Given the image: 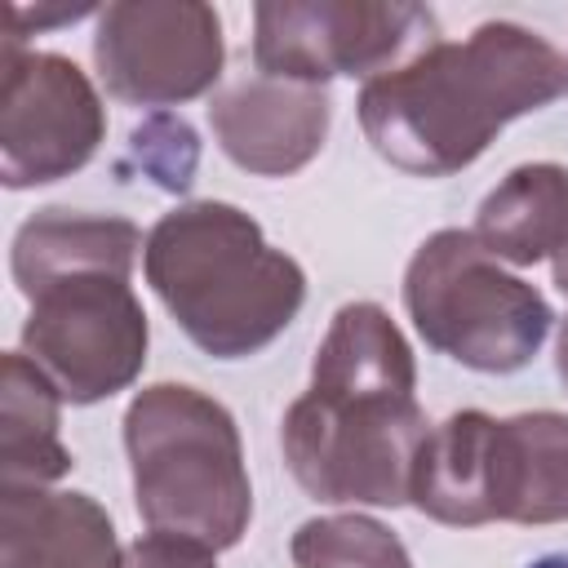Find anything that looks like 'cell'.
I'll return each mask as SVG.
<instances>
[{
	"mask_svg": "<svg viewBox=\"0 0 568 568\" xmlns=\"http://www.w3.org/2000/svg\"><path fill=\"white\" fill-rule=\"evenodd\" d=\"M142 231L115 213L40 209L13 235V284L27 297L22 355L67 404L133 386L146 364V311L129 284Z\"/></svg>",
	"mask_w": 568,
	"mask_h": 568,
	"instance_id": "3957f363",
	"label": "cell"
},
{
	"mask_svg": "<svg viewBox=\"0 0 568 568\" xmlns=\"http://www.w3.org/2000/svg\"><path fill=\"white\" fill-rule=\"evenodd\" d=\"M288 555L297 568H413L408 546L373 515H320L306 519Z\"/></svg>",
	"mask_w": 568,
	"mask_h": 568,
	"instance_id": "2e32d148",
	"label": "cell"
},
{
	"mask_svg": "<svg viewBox=\"0 0 568 568\" xmlns=\"http://www.w3.org/2000/svg\"><path fill=\"white\" fill-rule=\"evenodd\" d=\"M58 386L22 355H4L0 373V484L44 488L71 470V453L58 435L62 413Z\"/></svg>",
	"mask_w": 568,
	"mask_h": 568,
	"instance_id": "5bb4252c",
	"label": "cell"
},
{
	"mask_svg": "<svg viewBox=\"0 0 568 568\" xmlns=\"http://www.w3.org/2000/svg\"><path fill=\"white\" fill-rule=\"evenodd\" d=\"M133 155H138L142 173H151L164 191H186L195 160H200V146H195V133L182 115L160 111L142 129H133Z\"/></svg>",
	"mask_w": 568,
	"mask_h": 568,
	"instance_id": "e0dca14e",
	"label": "cell"
},
{
	"mask_svg": "<svg viewBox=\"0 0 568 568\" xmlns=\"http://www.w3.org/2000/svg\"><path fill=\"white\" fill-rule=\"evenodd\" d=\"M93 62L115 102H191L222 75V18L200 0H115L98 9Z\"/></svg>",
	"mask_w": 568,
	"mask_h": 568,
	"instance_id": "ba28073f",
	"label": "cell"
},
{
	"mask_svg": "<svg viewBox=\"0 0 568 568\" xmlns=\"http://www.w3.org/2000/svg\"><path fill=\"white\" fill-rule=\"evenodd\" d=\"M430 435L417 404V359L377 302H346L311 364V386L280 422L293 479L337 506H404Z\"/></svg>",
	"mask_w": 568,
	"mask_h": 568,
	"instance_id": "6da1fadb",
	"label": "cell"
},
{
	"mask_svg": "<svg viewBox=\"0 0 568 568\" xmlns=\"http://www.w3.org/2000/svg\"><path fill=\"white\" fill-rule=\"evenodd\" d=\"M426 44H435V13L408 0H266L253 9V67L275 80H373Z\"/></svg>",
	"mask_w": 568,
	"mask_h": 568,
	"instance_id": "52a82bcc",
	"label": "cell"
},
{
	"mask_svg": "<svg viewBox=\"0 0 568 568\" xmlns=\"http://www.w3.org/2000/svg\"><path fill=\"white\" fill-rule=\"evenodd\" d=\"M488 524H564L568 519V413L493 417L484 448Z\"/></svg>",
	"mask_w": 568,
	"mask_h": 568,
	"instance_id": "8fae6325",
	"label": "cell"
},
{
	"mask_svg": "<svg viewBox=\"0 0 568 568\" xmlns=\"http://www.w3.org/2000/svg\"><path fill=\"white\" fill-rule=\"evenodd\" d=\"M470 235L506 266H532L568 244V169L537 160L510 169L475 209Z\"/></svg>",
	"mask_w": 568,
	"mask_h": 568,
	"instance_id": "4fadbf2b",
	"label": "cell"
},
{
	"mask_svg": "<svg viewBox=\"0 0 568 568\" xmlns=\"http://www.w3.org/2000/svg\"><path fill=\"white\" fill-rule=\"evenodd\" d=\"M555 368H559V382L568 386V315L559 324V342H555Z\"/></svg>",
	"mask_w": 568,
	"mask_h": 568,
	"instance_id": "ffe728a7",
	"label": "cell"
},
{
	"mask_svg": "<svg viewBox=\"0 0 568 568\" xmlns=\"http://www.w3.org/2000/svg\"><path fill=\"white\" fill-rule=\"evenodd\" d=\"M124 453L146 528L186 532L213 550L240 546L253 519V484L226 404L182 382H155L124 413Z\"/></svg>",
	"mask_w": 568,
	"mask_h": 568,
	"instance_id": "5b68a950",
	"label": "cell"
},
{
	"mask_svg": "<svg viewBox=\"0 0 568 568\" xmlns=\"http://www.w3.org/2000/svg\"><path fill=\"white\" fill-rule=\"evenodd\" d=\"M120 568H217V550L200 537L151 528V532H142L138 541L124 546Z\"/></svg>",
	"mask_w": 568,
	"mask_h": 568,
	"instance_id": "ac0fdd59",
	"label": "cell"
},
{
	"mask_svg": "<svg viewBox=\"0 0 568 568\" xmlns=\"http://www.w3.org/2000/svg\"><path fill=\"white\" fill-rule=\"evenodd\" d=\"M111 515L89 493L0 488V568H120Z\"/></svg>",
	"mask_w": 568,
	"mask_h": 568,
	"instance_id": "7c38bea8",
	"label": "cell"
},
{
	"mask_svg": "<svg viewBox=\"0 0 568 568\" xmlns=\"http://www.w3.org/2000/svg\"><path fill=\"white\" fill-rule=\"evenodd\" d=\"M106 138V106L93 80L62 53L4 40L0 182L9 191L80 173Z\"/></svg>",
	"mask_w": 568,
	"mask_h": 568,
	"instance_id": "9c48e42d",
	"label": "cell"
},
{
	"mask_svg": "<svg viewBox=\"0 0 568 568\" xmlns=\"http://www.w3.org/2000/svg\"><path fill=\"white\" fill-rule=\"evenodd\" d=\"M89 13H98V9H93V4H67V9H27V4H9V36H4V40L22 44V36H31V27L44 31V27H62V22L89 18Z\"/></svg>",
	"mask_w": 568,
	"mask_h": 568,
	"instance_id": "d6986e66",
	"label": "cell"
},
{
	"mask_svg": "<svg viewBox=\"0 0 568 568\" xmlns=\"http://www.w3.org/2000/svg\"><path fill=\"white\" fill-rule=\"evenodd\" d=\"M493 417L479 408H462L430 426L417 466H413V506L448 528H479L484 515V448Z\"/></svg>",
	"mask_w": 568,
	"mask_h": 568,
	"instance_id": "9a60e30c",
	"label": "cell"
},
{
	"mask_svg": "<svg viewBox=\"0 0 568 568\" xmlns=\"http://www.w3.org/2000/svg\"><path fill=\"white\" fill-rule=\"evenodd\" d=\"M559 93H568V58L532 27L497 18L364 80L355 106L386 164L413 178H448L475 164L510 120Z\"/></svg>",
	"mask_w": 568,
	"mask_h": 568,
	"instance_id": "7a4b0ae2",
	"label": "cell"
},
{
	"mask_svg": "<svg viewBox=\"0 0 568 568\" xmlns=\"http://www.w3.org/2000/svg\"><path fill=\"white\" fill-rule=\"evenodd\" d=\"M142 271L173 324L213 359L271 346L306 302V271L271 248L262 226L226 200L164 213L142 244Z\"/></svg>",
	"mask_w": 568,
	"mask_h": 568,
	"instance_id": "277c9868",
	"label": "cell"
},
{
	"mask_svg": "<svg viewBox=\"0 0 568 568\" xmlns=\"http://www.w3.org/2000/svg\"><path fill=\"white\" fill-rule=\"evenodd\" d=\"M209 124L235 169L257 178H288L320 155L333 124V98L324 84L253 71L213 93Z\"/></svg>",
	"mask_w": 568,
	"mask_h": 568,
	"instance_id": "30bf717a",
	"label": "cell"
},
{
	"mask_svg": "<svg viewBox=\"0 0 568 568\" xmlns=\"http://www.w3.org/2000/svg\"><path fill=\"white\" fill-rule=\"evenodd\" d=\"M404 306L426 346L497 377L528 368L555 324L537 284L510 275L462 226H444L417 244L404 271Z\"/></svg>",
	"mask_w": 568,
	"mask_h": 568,
	"instance_id": "8992f818",
	"label": "cell"
},
{
	"mask_svg": "<svg viewBox=\"0 0 568 568\" xmlns=\"http://www.w3.org/2000/svg\"><path fill=\"white\" fill-rule=\"evenodd\" d=\"M528 568H568V550H550V555H541V559H532Z\"/></svg>",
	"mask_w": 568,
	"mask_h": 568,
	"instance_id": "44dd1931",
	"label": "cell"
}]
</instances>
